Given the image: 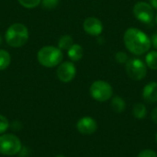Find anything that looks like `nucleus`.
I'll list each match as a JSON object with an SVG mask.
<instances>
[{
    "label": "nucleus",
    "mask_w": 157,
    "mask_h": 157,
    "mask_svg": "<svg viewBox=\"0 0 157 157\" xmlns=\"http://www.w3.org/2000/svg\"><path fill=\"white\" fill-rule=\"evenodd\" d=\"M123 42L126 49L134 55H143L151 49L150 37L137 28H129L123 35Z\"/></svg>",
    "instance_id": "nucleus-1"
},
{
    "label": "nucleus",
    "mask_w": 157,
    "mask_h": 157,
    "mask_svg": "<svg viewBox=\"0 0 157 157\" xmlns=\"http://www.w3.org/2000/svg\"><path fill=\"white\" fill-rule=\"evenodd\" d=\"M29 38L28 28L22 23H14L10 25L5 32V40L12 48H19L27 43Z\"/></svg>",
    "instance_id": "nucleus-2"
},
{
    "label": "nucleus",
    "mask_w": 157,
    "mask_h": 157,
    "mask_svg": "<svg viewBox=\"0 0 157 157\" xmlns=\"http://www.w3.org/2000/svg\"><path fill=\"white\" fill-rule=\"evenodd\" d=\"M63 59V52L58 48L51 45L40 48L37 53V60L40 65L46 68L58 66Z\"/></svg>",
    "instance_id": "nucleus-3"
},
{
    "label": "nucleus",
    "mask_w": 157,
    "mask_h": 157,
    "mask_svg": "<svg viewBox=\"0 0 157 157\" xmlns=\"http://www.w3.org/2000/svg\"><path fill=\"white\" fill-rule=\"evenodd\" d=\"M22 150V144L19 138L14 134L0 135V154L6 156H13Z\"/></svg>",
    "instance_id": "nucleus-4"
},
{
    "label": "nucleus",
    "mask_w": 157,
    "mask_h": 157,
    "mask_svg": "<svg viewBox=\"0 0 157 157\" xmlns=\"http://www.w3.org/2000/svg\"><path fill=\"white\" fill-rule=\"evenodd\" d=\"M90 96L98 102H106L113 96V88L109 83L104 80H97L92 83L89 88Z\"/></svg>",
    "instance_id": "nucleus-5"
},
{
    "label": "nucleus",
    "mask_w": 157,
    "mask_h": 157,
    "mask_svg": "<svg viewBox=\"0 0 157 157\" xmlns=\"http://www.w3.org/2000/svg\"><path fill=\"white\" fill-rule=\"evenodd\" d=\"M125 70L128 76L134 81H141L147 75V66L140 58H130L125 63Z\"/></svg>",
    "instance_id": "nucleus-6"
},
{
    "label": "nucleus",
    "mask_w": 157,
    "mask_h": 157,
    "mask_svg": "<svg viewBox=\"0 0 157 157\" xmlns=\"http://www.w3.org/2000/svg\"><path fill=\"white\" fill-rule=\"evenodd\" d=\"M134 17L143 23H151L155 18V11L150 3L140 1L133 6L132 9Z\"/></svg>",
    "instance_id": "nucleus-7"
},
{
    "label": "nucleus",
    "mask_w": 157,
    "mask_h": 157,
    "mask_svg": "<svg viewBox=\"0 0 157 157\" xmlns=\"http://www.w3.org/2000/svg\"><path fill=\"white\" fill-rule=\"evenodd\" d=\"M58 79L63 83H70L76 75V68L73 62L61 63L56 70Z\"/></svg>",
    "instance_id": "nucleus-8"
},
{
    "label": "nucleus",
    "mask_w": 157,
    "mask_h": 157,
    "mask_svg": "<svg viewBox=\"0 0 157 157\" xmlns=\"http://www.w3.org/2000/svg\"><path fill=\"white\" fill-rule=\"evenodd\" d=\"M84 30L90 36H99L103 31V24L101 20L95 17H88L83 22Z\"/></svg>",
    "instance_id": "nucleus-9"
},
{
    "label": "nucleus",
    "mask_w": 157,
    "mask_h": 157,
    "mask_svg": "<svg viewBox=\"0 0 157 157\" xmlns=\"http://www.w3.org/2000/svg\"><path fill=\"white\" fill-rule=\"evenodd\" d=\"M77 131L83 135H91L98 130V123L91 117H83L76 123Z\"/></svg>",
    "instance_id": "nucleus-10"
},
{
    "label": "nucleus",
    "mask_w": 157,
    "mask_h": 157,
    "mask_svg": "<svg viewBox=\"0 0 157 157\" xmlns=\"http://www.w3.org/2000/svg\"><path fill=\"white\" fill-rule=\"evenodd\" d=\"M143 98L148 103L157 102V82H150L143 89Z\"/></svg>",
    "instance_id": "nucleus-11"
},
{
    "label": "nucleus",
    "mask_w": 157,
    "mask_h": 157,
    "mask_svg": "<svg viewBox=\"0 0 157 157\" xmlns=\"http://www.w3.org/2000/svg\"><path fill=\"white\" fill-rule=\"evenodd\" d=\"M67 55L72 62H78L83 58L84 49L81 45L74 43L67 51Z\"/></svg>",
    "instance_id": "nucleus-12"
},
{
    "label": "nucleus",
    "mask_w": 157,
    "mask_h": 157,
    "mask_svg": "<svg viewBox=\"0 0 157 157\" xmlns=\"http://www.w3.org/2000/svg\"><path fill=\"white\" fill-rule=\"evenodd\" d=\"M110 106H111V109L115 112L121 113L126 109V102H125V100L122 98H121L119 96H115V97L111 98Z\"/></svg>",
    "instance_id": "nucleus-13"
},
{
    "label": "nucleus",
    "mask_w": 157,
    "mask_h": 157,
    "mask_svg": "<svg viewBox=\"0 0 157 157\" xmlns=\"http://www.w3.org/2000/svg\"><path fill=\"white\" fill-rule=\"evenodd\" d=\"M74 39L71 35H63L58 40V48L61 51H68V49L74 44Z\"/></svg>",
    "instance_id": "nucleus-14"
},
{
    "label": "nucleus",
    "mask_w": 157,
    "mask_h": 157,
    "mask_svg": "<svg viewBox=\"0 0 157 157\" xmlns=\"http://www.w3.org/2000/svg\"><path fill=\"white\" fill-rule=\"evenodd\" d=\"M145 64L152 70H157V51H149L145 56Z\"/></svg>",
    "instance_id": "nucleus-15"
},
{
    "label": "nucleus",
    "mask_w": 157,
    "mask_h": 157,
    "mask_svg": "<svg viewBox=\"0 0 157 157\" xmlns=\"http://www.w3.org/2000/svg\"><path fill=\"white\" fill-rule=\"evenodd\" d=\"M132 115L134 118L138 120H143L147 115V109L143 103H137L133 106L132 109Z\"/></svg>",
    "instance_id": "nucleus-16"
},
{
    "label": "nucleus",
    "mask_w": 157,
    "mask_h": 157,
    "mask_svg": "<svg viewBox=\"0 0 157 157\" xmlns=\"http://www.w3.org/2000/svg\"><path fill=\"white\" fill-rule=\"evenodd\" d=\"M11 63L10 53L3 49H0V71L6 70Z\"/></svg>",
    "instance_id": "nucleus-17"
},
{
    "label": "nucleus",
    "mask_w": 157,
    "mask_h": 157,
    "mask_svg": "<svg viewBox=\"0 0 157 157\" xmlns=\"http://www.w3.org/2000/svg\"><path fill=\"white\" fill-rule=\"evenodd\" d=\"M17 1L23 7L29 8V9L35 8L41 2V0H17Z\"/></svg>",
    "instance_id": "nucleus-18"
},
{
    "label": "nucleus",
    "mask_w": 157,
    "mask_h": 157,
    "mask_svg": "<svg viewBox=\"0 0 157 157\" xmlns=\"http://www.w3.org/2000/svg\"><path fill=\"white\" fill-rule=\"evenodd\" d=\"M130 58H129V56H128V54L125 52H123V51H120V52H118L116 54H115V60H116V62L118 63H120V64H125L127 62H128V60H129Z\"/></svg>",
    "instance_id": "nucleus-19"
},
{
    "label": "nucleus",
    "mask_w": 157,
    "mask_h": 157,
    "mask_svg": "<svg viewBox=\"0 0 157 157\" xmlns=\"http://www.w3.org/2000/svg\"><path fill=\"white\" fill-rule=\"evenodd\" d=\"M60 0H41L40 5L42 6L43 8L45 9H53L59 5Z\"/></svg>",
    "instance_id": "nucleus-20"
},
{
    "label": "nucleus",
    "mask_w": 157,
    "mask_h": 157,
    "mask_svg": "<svg viewBox=\"0 0 157 157\" xmlns=\"http://www.w3.org/2000/svg\"><path fill=\"white\" fill-rule=\"evenodd\" d=\"M9 127V121L6 117L0 114V135L3 134Z\"/></svg>",
    "instance_id": "nucleus-21"
},
{
    "label": "nucleus",
    "mask_w": 157,
    "mask_h": 157,
    "mask_svg": "<svg viewBox=\"0 0 157 157\" xmlns=\"http://www.w3.org/2000/svg\"><path fill=\"white\" fill-rule=\"evenodd\" d=\"M137 157H157V154L151 149H145L139 153Z\"/></svg>",
    "instance_id": "nucleus-22"
},
{
    "label": "nucleus",
    "mask_w": 157,
    "mask_h": 157,
    "mask_svg": "<svg viewBox=\"0 0 157 157\" xmlns=\"http://www.w3.org/2000/svg\"><path fill=\"white\" fill-rule=\"evenodd\" d=\"M150 40H151V44H152V46H153L155 50H157V32L154 33V34L151 36Z\"/></svg>",
    "instance_id": "nucleus-23"
},
{
    "label": "nucleus",
    "mask_w": 157,
    "mask_h": 157,
    "mask_svg": "<svg viewBox=\"0 0 157 157\" xmlns=\"http://www.w3.org/2000/svg\"><path fill=\"white\" fill-rule=\"evenodd\" d=\"M151 118H152L153 121H154L155 124H157V108L153 109V111H152V113H151Z\"/></svg>",
    "instance_id": "nucleus-24"
},
{
    "label": "nucleus",
    "mask_w": 157,
    "mask_h": 157,
    "mask_svg": "<svg viewBox=\"0 0 157 157\" xmlns=\"http://www.w3.org/2000/svg\"><path fill=\"white\" fill-rule=\"evenodd\" d=\"M150 5L153 6L154 9L157 10V0H150Z\"/></svg>",
    "instance_id": "nucleus-25"
},
{
    "label": "nucleus",
    "mask_w": 157,
    "mask_h": 157,
    "mask_svg": "<svg viewBox=\"0 0 157 157\" xmlns=\"http://www.w3.org/2000/svg\"><path fill=\"white\" fill-rule=\"evenodd\" d=\"M2 42H3V39H2V36L0 35V46L2 45Z\"/></svg>",
    "instance_id": "nucleus-26"
},
{
    "label": "nucleus",
    "mask_w": 157,
    "mask_h": 157,
    "mask_svg": "<svg viewBox=\"0 0 157 157\" xmlns=\"http://www.w3.org/2000/svg\"><path fill=\"white\" fill-rule=\"evenodd\" d=\"M155 24L157 25V13L155 15Z\"/></svg>",
    "instance_id": "nucleus-27"
},
{
    "label": "nucleus",
    "mask_w": 157,
    "mask_h": 157,
    "mask_svg": "<svg viewBox=\"0 0 157 157\" xmlns=\"http://www.w3.org/2000/svg\"><path fill=\"white\" fill-rule=\"evenodd\" d=\"M55 157H66V156H64V155H56Z\"/></svg>",
    "instance_id": "nucleus-28"
},
{
    "label": "nucleus",
    "mask_w": 157,
    "mask_h": 157,
    "mask_svg": "<svg viewBox=\"0 0 157 157\" xmlns=\"http://www.w3.org/2000/svg\"><path fill=\"white\" fill-rule=\"evenodd\" d=\"M155 141H156V143H157V132H156V135H155Z\"/></svg>",
    "instance_id": "nucleus-29"
}]
</instances>
